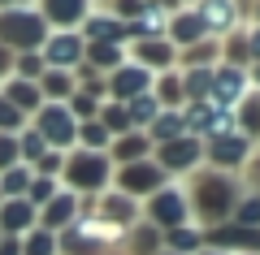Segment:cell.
Listing matches in <instances>:
<instances>
[{"label":"cell","instance_id":"6da1fadb","mask_svg":"<svg viewBox=\"0 0 260 255\" xmlns=\"http://www.w3.org/2000/svg\"><path fill=\"white\" fill-rule=\"evenodd\" d=\"M243 195V182L230 173H217V169H200V173L186 177V203H191V225L213 229L225 225Z\"/></svg>","mask_w":260,"mask_h":255},{"label":"cell","instance_id":"7a4b0ae2","mask_svg":"<svg viewBox=\"0 0 260 255\" xmlns=\"http://www.w3.org/2000/svg\"><path fill=\"white\" fill-rule=\"evenodd\" d=\"M61 191H74V195H104L113 186V160L109 152H83V147H74V152H65V169H61Z\"/></svg>","mask_w":260,"mask_h":255},{"label":"cell","instance_id":"3957f363","mask_svg":"<svg viewBox=\"0 0 260 255\" xmlns=\"http://www.w3.org/2000/svg\"><path fill=\"white\" fill-rule=\"evenodd\" d=\"M52 35L48 22L39 18L35 5H18V9H0V44L9 48V52H39L44 39Z\"/></svg>","mask_w":260,"mask_h":255},{"label":"cell","instance_id":"277c9868","mask_svg":"<svg viewBox=\"0 0 260 255\" xmlns=\"http://www.w3.org/2000/svg\"><path fill=\"white\" fill-rule=\"evenodd\" d=\"M143 221H148V225H156L160 234H165V229L186 225V221H191L186 186H182V182H165L156 195H148V199H143Z\"/></svg>","mask_w":260,"mask_h":255},{"label":"cell","instance_id":"5b68a950","mask_svg":"<svg viewBox=\"0 0 260 255\" xmlns=\"http://www.w3.org/2000/svg\"><path fill=\"white\" fill-rule=\"evenodd\" d=\"M152 160L165 169L169 182H186L191 173H200V169H204V143L186 134V138H178V143L156 147V152H152Z\"/></svg>","mask_w":260,"mask_h":255},{"label":"cell","instance_id":"8992f818","mask_svg":"<svg viewBox=\"0 0 260 255\" xmlns=\"http://www.w3.org/2000/svg\"><path fill=\"white\" fill-rule=\"evenodd\" d=\"M30 126L44 134V143L52 152H74L78 147V121L70 117L65 104H39V113L30 117Z\"/></svg>","mask_w":260,"mask_h":255},{"label":"cell","instance_id":"52a82bcc","mask_svg":"<svg viewBox=\"0 0 260 255\" xmlns=\"http://www.w3.org/2000/svg\"><path fill=\"white\" fill-rule=\"evenodd\" d=\"M251 152H256V143L243 138L239 130H234V134H221V138H208L204 143V169H217V173L239 177L243 164L251 160Z\"/></svg>","mask_w":260,"mask_h":255},{"label":"cell","instance_id":"ba28073f","mask_svg":"<svg viewBox=\"0 0 260 255\" xmlns=\"http://www.w3.org/2000/svg\"><path fill=\"white\" fill-rule=\"evenodd\" d=\"M165 169H160L156 160H139V164H121V169H113V191L130 195V199H148V195H156L160 186H165Z\"/></svg>","mask_w":260,"mask_h":255},{"label":"cell","instance_id":"9c48e42d","mask_svg":"<svg viewBox=\"0 0 260 255\" xmlns=\"http://www.w3.org/2000/svg\"><path fill=\"white\" fill-rule=\"evenodd\" d=\"M39 56H44L48 69L74 74L78 65H83V56H87V39L78 35V30H52V35L44 39V48H39Z\"/></svg>","mask_w":260,"mask_h":255},{"label":"cell","instance_id":"30bf717a","mask_svg":"<svg viewBox=\"0 0 260 255\" xmlns=\"http://www.w3.org/2000/svg\"><path fill=\"white\" fill-rule=\"evenodd\" d=\"M152 82H156V74H148L143 65L126 61L121 69H113L109 78H104V95H109L113 104H130V100H139V95H148Z\"/></svg>","mask_w":260,"mask_h":255},{"label":"cell","instance_id":"8fae6325","mask_svg":"<svg viewBox=\"0 0 260 255\" xmlns=\"http://www.w3.org/2000/svg\"><path fill=\"white\" fill-rule=\"evenodd\" d=\"M87 212H95L100 221H109V225L126 229V234L143 221V203H139V199H130V195H121V191H113V186H109L104 195H95V203H91Z\"/></svg>","mask_w":260,"mask_h":255},{"label":"cell","instance_id":"7c38bea8","mask_svg":"<svg viewBox=\"0 0 260 255\" xmlns=\"http://www.w3.org/2000/svg\"><path fill=\"white\" fill-rule=\"evenodd\" d=\"M251 95V82H247V69H243V65H217L213 69V95H208V100L217 104V108H239L243 100H247Z\"/></svg>","mask_w":260,"mask_h":255},{"label":"cell","instance_id":"4fadbf2b","mask_svg":"<svg viewBox=\"0 0 260 255\" xmlns=\"http://www.w3.org/2000/svg\"><path fill=\"white\" fill-rule=\"evenodd\" d=\"M35 9L48 30H78L95 13V0H35Z\"/></svg>","mask_w":260,"mask_h":255},{"label":"cell","instance_id":"5bb4252c","mask_svg":"<svg viewBox=\"0 0 260 255\" xmlns=\"http://www.w3.org/2000/svg\"><path fill=\"white\" fill-rule=\"evenodd\" d=\"M191 9L200 13L208 39H230L234 30H243V18H239V9H234V0H195Z\"/></svg>","mask_w":260,"mask_h":255},{"label":"cell","instance_id":"9a60e30c","mask_svg":"<svg viewBox=\"0 0 260 255\" xmlns=\"http://www.w3.org/2000/svg\"><path fill=\"white\" fill-rule=\"evenodd\" d=\"M130 61L143 65L148 74H165V69H178V48L169 39H139V44L126 48Z\"/></svg>","mask_w":260,"mask_h":255},{"label":"cell","instance_id":"2e32d148","mask_svg":"<svg viewBox=\"0 0 260 255\" xmlns=\"http://www.w3.org/2000/svg\"><path fill=\"white\" fill-rule=\"evenodd\" d=\"M78 212H83V199H78L74 191H56V199L48 203V208H39V229H48V234H61V229L74 225Z\"/></svg>","mask_w":260,"mask_h":255},{"label":"cell","instance_id":"e0dca14e","mask_svg":"<svg viewBox=\"0 0 260 255\" xmlns=\"http://www.w3.org/2000/svg\"><path fill=\"white\" fill-rule=\"evenodd\" d=\"M78 35L87 39V44H130V30H126V22H117L113 13H104V9H95L91 18L78 26Z\"/></svg>","mask_w":260,"mask_h":255},{"label":"cell","instance_id":"ac0fdd59","mask_svg":"<svg viewBox=\"0 0 260 255\" xmlns=\"http://www.w3.org/2000/svg\"><path fill=\"white\" fill-rule=\"evenodd\" d=\"M165 39L178 48V52H182V48H195L200 39H208V35H204V22H200V13H195L191 5H182V9H174V18H169Z\"/></svg>","mask_w":260,"mask_h":255},{"label":"cell","instance_id":"d6986e66","mask_svg":"<svg viewBox=\"0 0 260 255\" xmlns=\"http://www.w3.org/2000/svg\"><path fill=\"white\" fill-rule=\"evenodd\" d=\"M39 225V212L26 199H5L0 203V234L5 238H26Z\"/></svg>","mask_w":260,"mask_h":255},{"label":"cell","instance_id":"ffe728a7","mask_svg":"<svg viewBox=\"0 0 260 255\" xmlns=\"http://www.w3.org/2000/svg\"><path fill=\"white\" fill-rule=\"evenodd\" d=\"M152 138L148 134H139V130H130V134H121V138H113L109 143V160H113V169H121V164H139V160H152Z\"/></svg>","mask_w":260,"mask_h":255},{"label":"cell","instance_id":"44dd1931","mask_svg":"<svg viewBox=\"0 0 260 255\" xmlns=\"http://www.w3.org/2000/svg\"><path fill=\"white\" fill-rule=\"evenodd\" d=\"M160 251H174V255H200L204 251V229L200 225H178V229H165L160 234Z\"/></svg>","mask_w":260,"mask_h":255},{"label":"cell","instance_id":"7402d4cb","mask_svg":"<svg viewBox=\"0 0 260 255\" xmlns=\"http://www.w3.org/2000/svg\"><path fill=\"white\" fill-rule=\"evenodd\" d=\"M0 95H5V100H9L18 113H26V117H35L39 104H44V95H39V82H22V78L0 82Z\"/></svg>","mask_w":260,"mask_h":255},{"label":"cell","instance_id":"603a6c76","mask_svg":"<svg viewBox=\"0 0 260 255\" xmlns=\"http://www.w3.org/2000/svg\"><path fill=\"white\" fill-rule=\"evenodd\" d=\"M152 95H156V104L165 113H182V104H186V91H182V74L178 69H165V74H156V82H152Z\"/></svg>","mask_w":260,"mask_h":255},{"label":"cell","instance_id":"cb8c5ba5","mask_svg":"<svg viewBox=\"0 0 260 255\" xmlns=\"http://www.w3.org/2000/svg\"><path fill=\"white\" fill-rule=\"evenodd\" d=\"M221 65V39H200L195 48L178 52V69H217Z\"/></svg>","mask_w":260,"mask_h":255},{"label":"cell","instance_id":"d4e9b609","mask_svg":"<svg viewBox=\"0 0 260 255\" xmlns=\"http://www.w3.org/2000/svg\"><path fill=\"white\" fill-rule=\"evenodd\" d=\"M83 61L91 65L95 74L109 78L113 69H121V65L130 61V52H126V44H87V56H83Z\"/></svg>","mask_w":260,"mask_h":255},{"label":"cell","instance_id":"484cf974","mask_svg":"<svg viewBox=\"0 0 260 255\" xmlns=\"http://www.w3.org/2000/svg\"><path fill=\"white\" fill-rule=\"evenodd\" d=\"M74 91H78V87H74V74L44 69V78H39V95H44V104H65Z\"/></svg>","mask_w":260,"mask_h":255},{"label":"cell","instance_id":"4316f807","mask_svg":"<svg viewBox=\"0 0 260 255\" xmlns=\"http://www.w3.org/2000/svg\"><path fill=\"white\" fill-rule=\"evenodd\" d=\"M121 251H126V255H156V251H160V229L148 225V221H139V225L126 234Z\"/></svg>","mask_w":260,"mask_h":255},{"label":"cell","instance_id":"83f0119b","mask_svg":"<svg viewBox=\"0 0 260 255\" xmlns=\"http://www.w3.org/2000/svg\"><path fill=\"white\" fill-rule=\"evenodd\" d=\"M148 138H152V147H165V143L186 138V121H182V113H160V117L148 126Z\"/></svg>","mask_w":260,"mask_h":255},{"label":"cell","instance_id":"f1b7e54d","mask_svg":"<svg viewBox=\"0 0 260 255\" xmlns=\"http://www.w3.org/2000/svg\"><path fill=\"white\" fill-rule=\"evenodd\" d=\"M234 126H239L243 138H251V143L260 147V91H251L247 100L234 108Z\"/></svg>","mask_w":260,"mask_h":255},{"label":"cell","instance_id":"f546056e","mask_svg":"<svg viewBox=\"0 0 260 255\" xmlns=\"http://www.w3.org/2000/svg\"><path fill=\"white\" fill-rule=\"evenodd\" d=\"M126 113H130V130L148 134V126H152V121H156L165 108H160V104H156V95L148 91V95H139V100H130V104H126Z\"/></svg>","mask_w":260,"mask_h":255},{"label":"cell","instance_id":"4dcf8cb0","mask_svg":"<svg viewBox=\"0 0 260 255\" xmlns=\"http://www.w3.org/2000/svg\"><path fill=\"white\" fill-rule=\"evenodd\" d=\"M30 169L26 164H13V169H5L0 173V199H26V191H30Z\"/></svg>","mask_w":260,"mask_h":255},{"label":"cell","instance_id":"1f68e13d","mask_svg":"<svg viewBox=\"0 0 260 255\" xmlns=\"http://www.w3.org/2000/svg\"><path fill=\"white\" fill-rule=\"evenodd\" d=\"M178 74H182L186 104H195V100H208V95H213V69H178Z\"/></svg>","mask_w":260,"mask_h":255},{"label":"cell","instance_id":"d6a6232c","mask_svg":"<svg viewBox=\"0 0 260 255\" xmlns=\"http://www.w3.org/2000/svg\"><path fill=\"white\" fill-rule=\"evenodd\" d=\"M95 121H100V126L109 130L113 138L130 134V113H126V104H113V100H104V104H100V117H95Z\"/></svg>","mask_w":260,"mask_h":255},{"label":"cell","instance_id":"836d02e7","mask_svg":"<svg viewBox=\"0 0 260 255\" xmlns=\"http://www.w3.org/2000/svg\"><path fill=\"white\" fill-rule=\"evenodd\" d=\"M230 221H234V225H243V229H260V195L243 191L239 203H234V212H230Z\"/></svg>","mask_w":260,"mask_h":255},{"label":"cell","instance_id":"e575fe53","mask_svg":"<svg viewBox=\"0 0 260 255\" xmlns=\"http://www.w3.org/2000/svg\"><path fill=\"white\" fill-rule=\"evenodd\" d=\"M100 104H104V100H95L91 91H74L70 100H65V108H70V117L83 126V121H95V117H100Z\"/></svg>","mask_w":260,"mask_h":255},{"label":"cell","instance_id":"d590c367","mask_svg":"<svg viewBox=\"0 0 260 255\" xmlns=\"http://www.w3.org/2000/svg\"><path fill=\"white\" fill-rule=\"evenodd\" d=\"M109 143H113V134L100 121H83V126H78V147H83V152H109Z\"/></svg>","mask_w":260,"mask_h":255},{"label":"cell","instance_id":"8d00e7d4","mask_svg":"<svg viewBox=\"0 0 260 255\" xmlns=\"http://www.w3.org/2000/svg\"><path fill=\"white\" fill-rule=\"evenodd\" d=\"M56 191H61V182H56V177H30V191H26V203H30V208H48V203H52L56 199Z\"/></svg>","mask_w":260,"mask_h":255},{"label":"cell","instance_id":"74e56055","mask_svg":"<svg viewBox=\"0 0 260 255\" xmlns=\"http://www.w3.org/2000/svg\"><path fill=\"white\" fill-rule=\"evenodd\" d=\"M44 152H48L44 134H39L35 126H26V130H22V134H18V156H22V164H26V169H30V164H35V160H39V156H44Z\"/></svg>","mask_w":260,"mask_h":255},{"label":"cell","instance_id":"f35d334b","mask_svg":"<svg viewBox=\"0 0 260 255\" xmlns=\"http://www.w3.org/2000/svg\"><path fill=\"white\" fill-rule=\"evenodd\" d=\"M22 255H56V234H48V229L35 225L22 238Z\"/></svg>","mask_w":260,"mask_h":255},{"label":"cell","instance_id":"ab89813d","mask_svg":"<svg viewBox=\"0 0 260 255\" xmlns=\"http://www.w3.org/2000/svg\"><path fill=\"white\" fill-rule=\"evenodd\" d=\"M44 69H48V65H44V56H39V52H22L18 65H13V78H22V82H39V78H44Z\"/></svg>","mask_w":260,"mask_h":255},{"label":"cell","instance_id":"60d3db41","mask_svg":"<svg viewBox=\"0 0 260 255\" xmlns=\"http://www.w3.org/2000/svg\"><path fill=\"white\" fill-rule=\"evenodd\" d=\"M26 126H30V117H26V113H18L5 95H0V134H22Z\"/></svg>","mask_w":260,"mask_h":255},{"label":"cell","instance_id":"b9f144b4","mask_svg":"<svg viewBox=\"0 0 260 255\" xmlns=\"http://www.w3.org/2000/svg\"><path fill=\"white\" fill-rule=\"evenodd\" d=\"M143 5H148V0H104V13H113L117 22H126V26H130V22L143 13Z\"/></svg>","mask_w":260,"mask_h":255},{"label":"cell","instance_id":"7bdbcfd3","mask_svg":"<svg viewBox=\"0 0 260 255\" xmlns=\"http://www.w3.org/2000/svg\"><path fill=\"white\" fill-rule=\"evenodd\" d=\"M61 169H65V152H52V147L30 164V173H39V177H61Z\"/></svg>","mask_w":260,"mask_h":255},{"label":"cell","instance_id":"ee69618b","mask_svg":"<svg viewBox=\"0 0 260 255\" xmlns=\"http://www.w3.org/2000/svg\"><path fill=\"white\" fill-rule=\"evenodd\" d=\"M13 164H22V156H18V134H0V173L13 169Z\"/></svg>","mask_w":260,"mask_h":255},{"label":"cell","instance_id":"f6af8a7d","mask_svg":"<svg viewBox=\"0 0 260 255\" xmlns=\"http://www.w3.org/2000/svg\"><path fill=\"white\" fill-rule=\"evenodd\" d=\"M239 182H247V191H251V195H260V147H256V152H251V160L243 164Z\"/></svg>","mask_w":260,"mask_h":255},{"label":"cell","instance_id":"bcb514c9","mask_svg":"<svg viewBox=\"0 0 260 255\" xmlns=\"http://www.w3.org/2000/svg\"><path fill=\"white\" fill-rule=\"evenodd\" d=\"M243 48H247V65L260 61V26H243Z\"/></svg>","mask_w":260,"mask_h":255},{"label":"cell","instance_id":"7dc6e473","mask_svg":"<svg viewBox=\"0 0 260 255\" xmlns=\"http://www.w3.org/2000/svg\"><path fill=\"white\" fill-rule=\"evenodd\" d=\"M13 65H18V52H9V48L0 44V82L13 78Z\"/></svg>","mask_w":260,"mask_h":255},{"label":"cell","instance_id":"c3c4849f","mask_svg":"<svg viewBox=\"0 0 260 255\" xmlns=\"http://www.w3.org/2000/svg\"><path fill=\"white\" fill-rule=\"evenodd\" d=\"M0 255H22V238H0Z\"/></svg>","mask_w":260,"mask_h":255},{"label":"cell","instance_id":"681fc988","mask_svg":"<svg viewBox=\"0 0 260 255\" xmlns=\"http://www.w3.org/2000/svg\"><path fill=\"white\" fill-rule=\"evenodd\" d=\"M247 82H251V91H260V61L247 65Z\"/></svg>","mask_w":260,"mask_h":255},{"label":"cell","instance_id":"f907efd6","mask_svg":"<svg viewBox=\"0 0 260 255\" xmlns=\"http://www.w3.org/2000/svg\"><path fill=\"white\" fill-rule=\"evenodd\" d=\"M18 5H35V0H0V9H18Z\"/></svg>","mask_w":260,"mask_h":255},{"label":"cell","instance_id":"816d5d0a","mask_svg":"<svg viewBox=\"0 0 260 255\" xmlns=\"http://www.w3.org/2000/svg\"><path fill=\"white\" fill-rule=\"evenodd\" d=\"M251 26H260V0H256V9H251Z\"/></svg>","mask_w":260,"mask_h":255},{"label":"cell","instance_id":"f5cc1de1","mask_svg":"<svg viewBox=\"0 0 260 255\" xmlns=\"http://www.w3.org/2000/svg\"><path fill=\"white\" fill-rule=\"evenodd\" d=\"M200 255H221V251H208V246H204V251H200Z\"/></svg>","mask_w":260,"mask_h":255},{"label":"cell","instance_id":"db71d44e","mask_svg":"<svg viewBox=\"0 0 260 255\" xmlns=\"http://www.w3.org/2000/svg\"><path fill=\"white\" fill-rule=\"evenodd\" d=\"M178 5H195V0H178Z\"/></svg>","mask_w":260,"mask_h":255},{"label":"cell","instance_id":"11a10c76","mask_svg":"<svg viewBox=\"0 0 260 255\" xmlns=\"http://www.w3.org/2000/svg\"><path fill=\"white\" fill-rule=\"evenodd\" d=\"M156 255H174V251H156Z\"/></svg>","mask_w":260,"mask_h":255},{"label":"cell","instance_id":"9f6ffc18","mask_svg":"<svg viewBox=\"0 0 260 255\" xmlns=\"http://www.w3.org/2000/svg\"><path fill=\"white\" fill-rule=\"evenodd\" d=\"M0 238H5V234H0Z\"/></svg>","mask_w":260,"mask_h":255},{"label":"cell","instance_id":"6f0895ef","mask_svg":"<svg viewBox=\"0 0 260 255\" xmlns=\"http://www.w3.org/2000/svg\"><path fill=\"white\" fill-rule=\"evenodd\" d=\"M0 203H5V199H0Z\"/></svg>","mask_w":260,"mask_h":255}]
</instances>
